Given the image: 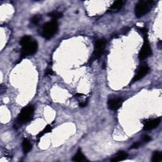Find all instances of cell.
Returning a JSON list of instances; mask_svg holds the SVG:
<instances>
[{"instance_id":"obj_1","label":"cell","mask_w":162,"mask_h":162,"mask_svg":"<svg viewBox=\"0 0 162 162\" xmlns=\"http://www.w3.org/2000/svg\"><path fill=\"white\" fill-rule=\"evenodd\" d=\"M58 30V24L56 20H52L46 22L43 26L41 28V35L46 39H50L53 38Z\"/></svg>"},{"instance_id":"obj_2","label":"cell","mask_w":162,"mask_h":162,"mask_svg":"<svg viewBox=\"0 0 162 162\" xmlns=\"http://www.w3.org/2000/svg\"><path fill=\"white\" fill-rule=\"evenodd\" d=\"M154 2L153 1H140L139 2L135 7V15L137 18L145 15L151 10Z\"/></svg>"},{"instance_id":"obj_3","label":"cell","mask_w":162,"mask_h":162,"mask_svg":"<svg viewBox=\"0 0 162 162\" xmlns=\"http://www.w3.org/2000/svg\"><path fill=\"white\" fill-rule=\"evenodd\" d=\"M38 48V44L36 40H32L28 43L22 46L21 58H24L28 56L32 55L36 53Z\"/></svg>"},{"instance_id":"obj_4","label":"cell","mask_w":162,"mask_h":162,"mask_svg":"<svg viewBox=\"0 0 162 162\" xmlns=\"http://www.w3.org/2000/svg\"><path fill=\"white\" fill-rule=\"evenodd\" d=\"M34 111V108L32 106H28L24 108L19 113L17 120L20 124H25L28 122L32 118Z\"/></svg>"},{"instance_id":"obj_5","label":"cell","mask_w":162,"mask_h":162,"mask_svg":"<svg viewBox=\"0 0 162 162\" xmlns=\"http://www.w3.org/2000/svg\"><path fill=\"white\" fill-rule=\"evenodd\" d=\"M105 45L106 40L105 39H100L97 40V41L95 43L94 52L91 57L92 61L99 59L101 56L104 52V50L105 49Z\"/></svg>"},{"instance_id":"obj_6","label":"cell","mask_w":162,"mask_h":162,"mask_svg":"<svg viewBox=\"0 0 162 162\" xmlns=\"http://www.w3.org/2000/svg\"><path fill=\"white\" fill-rule=\"evenodd\" d=\"M144 44L140 51V53H139V59L141 61L148 58V57L152 55V50L148 40V37L146 36H144Z\"/></svg>"},{"instance_id":"obj_7","label":"cell","mask_w":162,"mask_h":162,"mask_svg":"<svg viewBox=\"0 0 162 162\" xmlns=\"http://www.w3.org/2000/svg\"><path fill=\"white\" fill-rule=\"evenodd\" d=\"M123 99L120 97L111 98L108 100V107L111 110H117L122 105Z\"/></svg>"},{"instance_id":"obj_8","label":"cell","mask_w":162,"mask_h":162,"mask_svg":"<svg viewBox=\"0 0 162 162\" xmlns=\"http://www.w3.org/2000/svg\"><path fill=\"white\" fill-rule=\"evenodd\" d=\"M149 71V67L148 66L146 63H142L141 65H140V68L138 69V71L137 74L132 79L133 82H136V81L140 80V79H142Z\"/></svg>"},{"instance_id":"obj_9","label":"cell","mask_w":162,"mask_h":162,"mask_svg":"<svg viewBox=\"0 0 162 162\" xmlns=\"http://www.w3.org/2000/svg\"><path fill=\"white\" fill-rule=\"evenodd\" d=\"M160 123V119L159 118H154L149 121L146 122L144 125V130H149L155 129L157 127Z\"/></svg>"},{"instance_id":"obj_10","label":"cell","mask_w":162,"mask_h":162,"mask_svg":"<svg viewBox=\"0 0 162 162\" xmlns=\"http://www.w3.org/2000/svg\"><path fill=\"white\" fill-rule=\"evenodd\" d=\"M32 144L27 139H24L22 142V149L24 154H27L32 149Z\"/></svg>"},{"instance_id":"obj_11","label":"cell","mask_w":162,"mask_h":162,"mask_svg":"<svg viewBox=\"0 0 162 162\" xmlns=\"http://www.w3.org/2000/svg\"><path fill=\"white\" fill-rule=\"evenodd\" d=\"M125 2L124 1H117L115 2L110 7V10L112 11H119L123 7Z\"/></svg>"},{"instance_id":"obj_12","label":"cell","mask_w":162,"mask_h":162,"mask_svg":"<svg viewBox=\"0 0 162 162\" xmlns=\"http://www.w3.org/2000/svg\"><path fill=\"white\" fill-rule=\"evenodd\" d=\"M127 156H128V154H127L126 153H125L124 152H120L119 153H117V154L115 156V157H113L111 160V161L118 162L120 161H123L127 158Z\"/></svg>"},{"instance_id":"obj_13","label":"cell","mask_w":162,"mask_h":162,"mask_svg":"<svg viewBox=\"0 0 162 162\" xmlns=\"http://www.w3.org/2000/svg\"><path fill=\"white\" fill-rule=\"evenodd\" d=\"M72 160L74 161H77V162L82 161L85 160V156L82 154V152H81V150L80 149L78 150L77 153L74 156Z\"/></svg>"},{"instance_id":"obj_14","label":"cell","mask_w":162,"mask_h":162,"mask_svg":"<svg viewBox=\"0 0 162 162\" xmlns=\"http://www.w3.org/2000/svg\"><path fill=\"white\" fill-rule=\"evenodd\" d=\"M48 16L51 17V18L53 20H56L57 19H60L61 17L63 16V15L62 13L59 12V11H52V12H50V14H48Z\"/></svg>"},{"instance_id":"obj_15","label":"cell","mask_w":162,"mask_h":162,"mask_svg":"<svg viewBox=\"0 0 162 162\" xmlns=\"http://www.w3.org/2000/svg\"><path fill=\"white\" fill-rule=\"evenodd\" d=\"M162 159V155L161 153L159 152H154L153 156L152 161L153 162H159Z\"/></svg>"},{"instance_id":"obj_16","label":"cell","mask_w":162,"mask_h":162,"mask_svg":"<svg viewBox=\"0 0 162 162\" xmlns=\"http://www.w3.org/2000/svg\"><path fill=\"white\" fill-rule=\"evenodd\" d=\"M32 40V38L29 36H24V37H22L20 40V44L22 46L27 43H29L30 41Z\"/></svg>"},{"instance_id":"obj_17","label":"cell","mask_w":162,"mask_h":162,"mask_svg":"<svg viewBox=\"0 0 162 162\" xmlns=\"http://www.w3.org/2000/svg\"><path fill=\"white\" fill-rule=\"evenodd\" d=\"M42 19V16L40 15H34V16H32L31 19V22L32 24L36 25L38 24V23L40 21V20Z\"/></svg>"},{"instance_id":"obj_18","label":"cell","mask_w":162,"mask_h":162,"mask_svg":"<svg viewBox=\"0 0 162 162\" xmlns=\"http://www.w3.org/2000/svg\"><path fill=\"white\" fill-rule=\"evenodd\" d=\"M51 126L50 125H47V126H46V127H45V128L44 129V130H43L41 132H40V133H39V134H38V137H39V138H40V137H41V136H43V135H44L45 134H46V133H48V132H51Z\"/></svg>"},{"instance_id":"obj_19","label":"cell","mask_w":162,"mask_h":162,"mask_svg":"<svg viewBox=\"0 0 162 162\" xmlns=\"http://www.w3.org/2000/svg\"><path fill=\"white\" fill-rule=\"evenodd\" d=\"M142 140L144 142H149V141H150L152 140V138L150 137L149 136H148V135H145V136H142Z\"/></svg>"},{"instance_id":"obj_20","label":"cell","mask_w":162,"mask_h":162,"mask_svg":"<svg viewBox=\"0 0 162 162\" xmlns=\"http://www.w3.org/2000/svg\"><path fill=\"white\" fill-rule=\"evenodd\" d=\"M141 143L140 142H136L135 143H134L132 144V145L130 146V149H136V148H138L139 147H140L141 146Z\"/></svg>"},{"instance_id":"obj_21","label":"cell","mask_w":162,"mask_h":162,"mask_svg":"<svg viewBox=\"0 0 162 162\" xmlns=\"http://www.w3.org/2000/svg\"><path fill=\"white\" fill-rule=\"evenodd\" d=\"M53 74V71L52 69L48 68L45 72V76H52Z\"/></svg>"},{"instance_id":"obj_22","label":"cell","mask_w":162,"mask_h":162,"mask_svg":"<svg viewBox=\"0 0 162 162\" xmlns=\"http://www.w3.org/2000/svg\"><path fill=\"white\" fill-rule=\"evenodd\" d=\"M158 45L159 48H160V49H161V40H160L159 43H158Z\"/></svg>"}]
</instances>
